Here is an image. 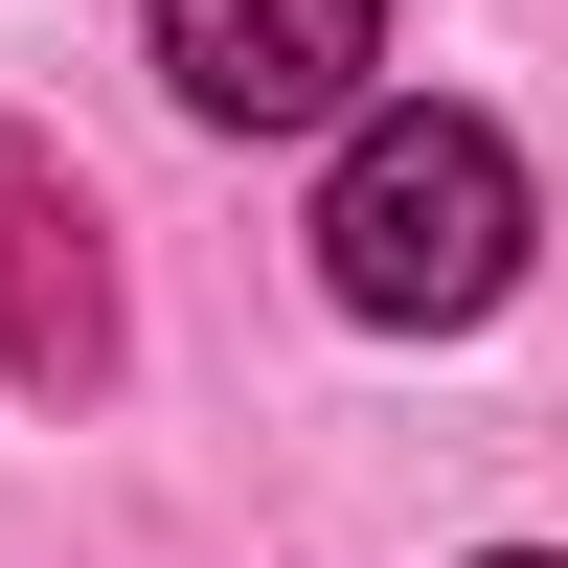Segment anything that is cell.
<instances>
[{"mask_svg":"<svg viewBox=\"0 0 568 568\" xmlns=\"http://www.w3.org/2000/svg\"><path fill=\"white\" fill-rule=\"evenodd\" d=\"M318 273H342V318H387V342L500 318V273H524V160H500V114H364L342 182H318Z\"/></svg>","mask_w":568,"mask_h":568,"instance_id":"obj_1","label":"cell"},{"mask_svg":"<svg viewBox=\"0 0 568 568\" xmlns=\"http://www.w3.org/2000/svg\"><path fill=\"white\" fill-rule=\"evenodd\" d=\"M500 568H546V546H500Z\"/></svg>","mask_w":568,"mask_h":568,"instance_id":"obj_4","label":"cell"},{"mask_svg":"<svg viewBox=\"0 0 568 568\" xmlns=\"http://www.w3.org/2000/svg\"><path fill=\"white\" fill-rule=\"evenodd\" d=\"M0 387H114V227L23 114H0Z\"/></svg>","mask_w":568,"mask_h":568,"instance_id":"obj_3","label":"cell"},{"mask_svg":"<svg viewBox=\"0 0 568 568\" xmlns=\"http://www.w3.org/2000/svg\"><path fill=\"white\" fill-rule=\"evenodd\" d=\"M364 69H387V0H160V91L227 136H318Z\"/></svg>","mask_w":568,"mask_h":568,"instance_id":"obj_2","label":"cell"}]
</instances>
